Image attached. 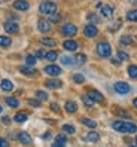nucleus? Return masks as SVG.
<instances>
[{
  "label": "nucleus",
  "mask_w": 137,
  "mask_h": 147,
  "mask_svg": "<svg viewBox=\"0 0 137 147\" xmlns=\"http://www.w3.org/2000/svg\"><path fill=\"white\" fill-rule=\"evenodd\" d=\"M133 104H134V107L137 109V98H134V101H133Z\"/></svg>",
  "instance_id": "de8ad7c7"
},
{
  "label": "nucleus",
  "mask_w": 137,
  "mask_h": 147,
  "mask_svg": "<svg viewBox=\"0 0 137 147\" xmlns=\"http://www.w3.org/2000/svg\"><path fill=\"white\" fill-rule=\"evenodd\" d=\"M60 20H61V15H57V13L49 15V21H51V22H58Z\"/></svg>",
  "instance_id": "ea45409f"
},
{
  "label": "nucleus",
  "mask_w": 137,
  "mask_h": 147,
  "mask_svg": "<svg viewBox=\"0 0 137 147\" xmlns=\"http://www.w3.org/2000/svg\"><path fill=\"white\" fill-rule=\"evenodd\" d=\"M39 12L43 13V15H52L57 12V5L54 2H48V0H45V2H42L39 5Z\"/></svg>",
  "instance_id": "f03ea898"
},
{
  "label": "nucleus",
  "mask_w": 137,
  "mask_h": 147,
  "mask_svg": "<svg viewBox=\"0 0 137 147\" xmlns=\"http://www.w3.org/2000/svg\"><path fill=\"white\" fill-rule=\"evenodd\" d=\"M78 33V27H76L75 24H64L63 27H61V34H64V36H67V37H72V36H75V34Z\"/></svg>",
  "instance_id": "20e7f679"
},
{
  "label": "nucleus",
  "mask_w": 137,
  "mask_h": 147,
  "mask_svg": "<svg viewBox=\"0 0 137 147\" xmlns=\"http://www.w3.org/2000/svg\"><path fill=\"white\" fill-rule=\"evenodd\" d=\"M87 18H88V21H90V22H92V24H97V22L100 21V20H98V16H97L96 13H88Z\"/></svg>",
  "instance_id": "f704fd0d"
},
{
  "label": "nucleus",
  "mask_w": 137,
  "mask_h": 147,
  "mask_svg": "<svg viewBox=\"0 0 137 147\" xmlns=\"http://www.w3.org/2000/svg\"><path fill=\"white\" fill-rule=\"evenodd\" d=\"M131 43H133V37L131 36H122L121 37V45L128 46V45H131Z\"/></svg>",
  "instance_id": "c756f323"
},
{
  "label": "nucleus",
  "mask_w": 137,
  "mask_h": 147,
  "mask_svg": "<svg viewBox=\"0 0 137 147\" xmlns=\"http://www.w3.org/2000/svg\"><path fill=\"white\" fill-rule=\"evenodd\" d=\"M134 144H136V146H137V137H136V140H134Z\"/></svg>",
  "instance_id": "8fccbe9b"
},
{
  "label": "nucleus",
  "mask_w": 137,
  "mask_h": 147,
  "mask_svg": "<svg viewBox=\"0 0 137 147\" xmlns=\"http://www.w3.org/2000/svg\"><path fill=\"white\" fill-rule=\"evenodd\" d=\"M51 110H54L55 113H60V107H58L57 102H52V104H51Z\"/></svg>",
  "instance_id": "79ce46f5"
},
{
  "label": "nucleus",
  "mask_w": 137,
  "mask_h": 147,
  "mask_svg": "<svg viewBox=\"0 0 137 147\" xmlns=\"http://www.w3.org/2000/svg\"><path fill=\"white\" fill-rule=\"evenodd\" d=\"M96 51H97V54L103 58H107V57L112 55V48H110V45L107 42H100L97 45V48H96Z\"/></svg>",
  "instance_id": "7ed1b4c3"
},
{
  "label": "nucleus",
  "mask_w": 137,
  "mask_h": 147,
  "mask_svg": "<svg viewBox=\"0 0 137 147\" xmlns=\"http://www.w3.org/2000/svg\"><path fill=\"white\" fill-rule=\"evenodd\" d=\"M116 111H118V115H119V116H122V117H125V119H130V117H131V115L128 113V111H125V110H121V109H118Z\"/></svg>",
  "instance_id": "4c0bfd02"
},
{
  "label": "nucleus",
  "mask_w": 137,
  "mask_h": 147,
  "mask_svg": "<svg viewBox=\"0 0 137 147\" xmlns=\"http://www.w3.org/2000/svg\"><path fill=\"white\" fill-rule=\"evenodd\" d=\"M45 73L49 76H58V74H61V68L55 64H49L45 67Z\"/></svg>",
  "instance_id": "1a4fd4ad"
},
{
  "label": "nucleus",
  "mask_w": 137,
  "mask_h": 147,
  "mask_svg": "<svg viewBox=\"0 0 137 147\" xmlns=\"http://www.w3.org/2000/svg\"><path fill=\"white\" fill-rule=\"evenodd\" d=\"M27 117H28V115L25 113V111H20V113H16L14 116V120H15V122H18V123H22V122L27 120Z\"/></svg>",
  "instance_id": "a211bd4d"
},
{
  "label": "nucleus",
  "mask_w": 137,
  "mask_h": 147,
  "mask_svg": "<svg viewBox=\"0 0 137 147\" xmlns=\"http://www.w3.org/2000/svg\"><path fill=\"white\" fill-rule=\"evenodd\" d=\"M118 58L121 59V61H127V59H130V55H128L127 52H122V51H119V52H118Z\"/></svg>",
  "instance_id": "c9c22d12"
},
{
  "label": "nucleus",
  "mask_w": 137,
  "mask_h": 147,
  "mask_svg": "<svg viewBox=\"0 0 137 147\" xmlns=\"http://www.w3.org/2000/svg\"><path fill=\"white\" fill-rule=\"evenodd\" d=\"M97 33H98V30H97V27H96L94 24H88L87 27L83 28V34H85L87 37H96Z\"/></svg>",
  "instance_id": "6e6552de"
},
{
  "label": "nucleus",
  "mask_w": 137,
  "mask_h": 147,
  "mask_svg": "<svg viewBox=\"0 0 137 147\" xmlns=\"http://www.w3.org/2000/svg\"><path fill=\"white\" fill-rule=\"evenodd\" d=\"M9 146V143H7L5 138H0V147H7Z\"/></svg>",
  "instance_id": "c03bdc74"
},
{
  "label": "nucleus",
  "mask_w": 137,
  "mask_h": 147,
  "mask_svg": "<svg viewBox=\"0 0 137 147\" xmlns=\"http://www.w3.org/2000/svg\"><path fill=\"white\" fill-rule=\"evenodd\" d=\"M18 141L22 144H31V137L27 132H20L18 134Z\"/></svg>",
  "instance_id": "f3484780"
},
{
  "label": "nucleus",
  "mask_w": 137,
  "mask_h": 147,
  "mask_svg": "<svg viewBox=\"0 0 137 147\" xmlns=\"http://www.w3.org/2000/svg\"><path fill=\"white\" fill-rule=\"evenodd\" d=\"M82 101H83V104H85V106H88V107H91V106L94 104V101L88 97V95H82Z\"/></svg>",
  "instance_id": "72a5a7b5"
},
{
  "label": "nucleus",
  "mask_w": 137,
  "mask_h": 147,
  "mask_svg": "<svg viewBox=\"0 0 137 147\" xmlns=\"http://www.w3.org/2000/svg\"><path fill=\"white\" fill-rule=\"evenodd\" d=\"M63 48L66 49V51H76L78 49V43H76L75 40H66L64 43H63Z\"/></svg>",
  "instance_id": "dca6fc26"
},
{
  "label": "nucleus",
  "mask_w": 137,
  "mask_h": 147,
  "mask_svg": "<svg viewBox=\"0 0 137 147\" xmlns=\"http://www.w3.org/2000/svg\"><path fill=\"white\" fill-rule=\"evenodd\" d=\"M49 138H51V134H49V132L43 134V140H49Z\"/></svg>",
  "instance_id": "a18cd8bd"
},
{
  "label": "nucleus",
  "mask_w": 137,
  "mask_h": 147,
  "mask_svg": "<svg viewBox=\"0 0 137 147\" xmlns=\"http://www.w3.org/2000/svg\"><path fill=\"white\" fill-rule=\"evenodd\" d=\"M115 91H116L118 94L124 95V94H128V92H130L131 88H130V85L125 83V82H116V83H115Z\"/></svg>",
  "instance_id": "39448f33"
},
{
  "label": "nucleus",
  "mask_w": 137,
  "mask_h": 147,
  "mask_svg": "<svg viewBox=\"0 0 137 147\" xmlns=\"http://www.w3.org/2000/svg\"><path fill=\"white\" fill-rule=\"evenodd\" d=\"M45 86L49 89H58V88H61L63 86V82L60 80V79H49L45 82Z\"/></svg>",
  "instance_id": "9b49d317"
},
{
  "label": "nucleus",
  "mask_w": 137,
  "mask_h": 147,
  "mask_svg": "<svg viewBox=\"0 0 137 147\" xmlns=\"http://www.w3.org/2000/svg\"><path fill=\"white\" fill-rule=\"evenodd\" d=\"M2 120H3V123H9V122H11V119H9V117H3Z\"/></svg>",
  "instance_id": "49530a36"
},
{
  "label": "nucleus",
  "mask_w": 137,
  "mask_h": 147,
  "mask_svg": "<svg viewBox=\"0 0 137 147\" xmlns=\"http://www.w3.org/2000/svg\"><path fill=\"white\" fill-rule=\"evenodd\" d=\"M127 20H130V21H133V22H137V9L128 12V13H127Z\"/></svg>",
  "instance_id": "c85d7f7f"
},
{
  "label": "nucleus",
  "mask_w": 137,
  "mask_h": 147,
  "mask_svg": "<svg viewBox=\"0 0 137 147\" xmlns=\"http://www.w3.org/2000/svg\"><path fill=\"white\" fill-rule=\"evenodd\" d=\"M66 111L67 113H75V111H78V106H76L75 101H67L66 102Z\"/></svg>",
  "instance_id": "aec40b11"
},
{
  "label": "nucleus",
  "mask_w": 137,
  "mask_h": 147,
  "mask_svg": "<svg viewBox=\"0 0 137 147\" xmlns=\"http://www.w3.org/2000/svg\"><path fill=\"white\" fill-rule=\"evenodd\" d=\"M98 9H100V12L103 13V16H104V18H112V15H113V7L110 6V5H98L97 6Z\"/></svg>",
  "instance_id": "423d86ee"
},
{
  "label": "nucleus",
  "mask_w": 137,
  "mask_h": 147,
  "mask_svg": "<svg viewBox=\"0 0 137 147\" xmlns=\"http://www.w3.org/2000/svg\"><path fill=\"white\" fill-rule=\"evenodd\" d=\"M98 138H100V135H98L97 132H88V134H87V140L91 141V143H97Z\"/></svg>",
  "instance_id": "a878e982"
},
{
  "label": "nucleus",
  "mask_w": 137,
  "mask_h": 147,
  "mask_svg": "<svg viewBox=\"0 0 137 147\" xmlns=\"http://www.w3.org/2000/svg\"><path fill=\"white\" fill-rule=\"evenodd\" d=\"M128 76L131 79H137V65H134V64L128 65Z\"/></svg>",
  "instance_id": "393cba45"
},
{
  "label": "nucleus",
  "mask_w": 137,
  "mask_h": 147,
  "mask_svg": "<svg viewBox=\"0 0 137 147\" xmlns=\"http://www.w3.org/2000/svg\"><path fill=\"white\" fill-rule=\"evenodd\" d=\"M28 104H30L31 107H40V100H33V98H30V100H28Z\"/></svg>",
  "instance_id": "a19ab883"
},
{
  "label": "nucleus",
  "mask_w": 137,
  "mask_h": 147,
  "mask_svg": "<svg viewBox=\"0 0 137 147\" xmlns=\"http://www.w3.org/2000/svg\"><path fill=\"white\" fill-rule=\"evenodd\" d=\"M2 111H3V107H2V106H0V113H2Z\"/></svg>",
  "instance_id": "09e8293b"
},
{
  "label": "nucleus",
  "mask_w": 137,
  "mask_h": 147,
  "mask_svg": "<svg viewBox=\"0 0 137 147\" xmlns=\"http://www.w3.org/2000/svg\"><path fill=\"white\" fill-rule=\"evenodd\" d=\"M40 42H42V45H45V46H51V48L55 46V43H57L54 39H49V37H43Z\"/></svg>",
  "instance_id": "bb28decb"
},
{
  "label": "nucleus",
  "mask_w": 137,
  "mask_h": 147,
  "mask_svg": "<svg viewBox=\"0 0 137 147\" xmlns=\"http://www.w3.org/2000/svg\"><path fill=\"white\" fill-rule=\"evenodd\" d=\"M37 61V57H34V55H27L25 57V63H27L28 65H34Z\"/></svg>",
  "instance_id": "7c9ffc66"
},
{
  "label": "nucleus",
  "mask_w": 137,
  "mask_h": 147,
  "mask_svg": "<svg viewBox=\"0 0 137 147\" xmlns=\"http://www.w3.org/2000/svg\"><path fill=\"white\" fill-rule=\"evenodd\" d=\"M82 123H83L85 126H88V128H96V126H97V123L94 122V120L88 119V117H83V119H82Z\"/></svg>",
  "instance_id": "cd10ccee"
},
{
  "label": "nucleus",
  "mask_w": 137,
  "mask_h": 147,
  "mask_svg": "<svg viewBox=\"0 0 137 147\" xmlns=\"http://www.w3.org/2000/svg\"><path fill=\"white\" fill-rule=\"evenodd\" d=\"M5 101L7 102V106H9V107H12V109H16V107L20 106V101L16 100V98H12V97H7Z\"/></svg>",
  "instance_id": "b1692460"
},
{
  "label": "nucleus",
  "mask_w": 137,
  "mask_h": 147,
  "mask_svg": "<svg viewBox=\"0 0 137 147\" xmlns=\"http://www.w3.org/2000/svg\"><path fill=\"white\" fill-rule=\"evenodd\" d=\"M63 131L67 132V134H75V128L72 125H64L63 126Z\"/></svg>",
  "instance_id": "58836bf2"
},
{
  "label": "nucleus",
  "mask_w": 137,
  "mask_h": 147,
  "mask_svg": "<svg viewBox=\"0 0 137 147\" xmlns=\"http://www.w3.org/2000/svg\"><path fill=\"white\" fill-rule=\"evenodd\" d=\"M87 63V55L85 54H76V57H75V64H85Z\"/></svg>",
  "instance_id": "5701e85b"
},
{
  "label": "nucleus",
  "mask_w": 137,
  "mask_h": 147,
  "mask_svg": "<svg viewBox=\"0 0 137 147\" xmlns=\"http://www.w3.org/2000/svg\"><path fill=\"white\" fill-rule=\"evenodd\" d=\"M45 55H46L45 51H42V49H39L37 52H36V57H37V58H45Z\"/></svg>",
  "instance_id": "37998d69"
},
{
  "label": "nucleus",
  "mask_w": 137,
  "mask_h": 147,
  "mask_svg": "<svg viewBox=\"0 0 137 147\" xmlns=\"http://www.w3.org/2000/svg\"><path fill=\"white\" fill-rule=\"evenodd\" d=\"M73 80L76 82V83H83V80H85V77H83V74H73Z\"/></svg>",
  "instance_id": "e433bc0d"
},
{
  "label": "nucleus",
  "mask_w": 137,
  "mask_h": 147,
  "mask_svg": "<svg viewBox=\"0 0 137 147\" xmlns=\"http://www.w3.org/2000/svg\"><path fill=\"white\" fill-rule=\"evenodd\" d=\"M37 28H39L40 33H49L51 28H52V27H51V21H48V20H39Z\"/></svg>",
  "instance_id": "0eeeda50"
},
{
  "label": "nucleus",
  "mask_w": 137,
  "mask_h": 147,
  "mask_svg": "<svg viewBox=\"0 0 137 147\" xmlns=\"http://www.w3.org/2000/svg\"><path fill=\"white\" fill-rule=\"evenodd\" d=\"M36 97H37V100H40V101H46V100H48V94L43 92V91H36Z\"/></svg>",
  "instance_id": "2f4dec72"
},
{
  "label": "nucleus",
  "mask_w": 137,
  "mask_h": 147,
  "mask_svg": "<svg viewBox=\"0 0 137 147\" xmlns=\"http://www.w3.org/2000/svg\"><path fill=\"white\" fill-rule=\"evenodd\" d=\"M0 88H2L5 92H11L14 89V83L11 80H7V79H3L2 82H0Z\"/></svg>",
  "instance_id": "2eb2a0df"
},
{
  "label": "nucleus",
  "mask_w": 137,
  "mask_h": 147,
  "mask_svg": "<svg viewBox=\"0 0 137 147\" xmlns=\"http://www.w3.org/2000/svg\"><path fill=\"white\" fill-rule=\"evenodd\" d=\"M20 71L22 73V74H25V76H34L37 71H36V68H33V65H22V67H20Z\"/></svg>",
  "instance_id": "4468645a"
},
{
  "label": "nucleus",
  "mask_w": 137,
  "mask_h": 147,
  "mask_svg": "<svg viewBox=\"0 0 137 147\" xmlns=\"http://www.w3.org/2000/svg\"><path fill=\"white\" fill-rule=\"evenodd\" d=\"M14 7L16 11H27L30 7V5H28V2H25V0H15Z\"/></svg>",
  "instance_id": "ddd939ff"
},
{
  "label": "nucleus",
  "mask_w": 137,
  "mask_h": 147,
  "mask_svg": "<svg viewBox=\"0 0 137 147\" xmlns=\"http://www.w3.org/2000/svg\"><path fill=\"white\" fill-rule=\"evenodd\" d=\"M11 43H12V40L7 36H0V46L2 48H9Z\"/></svg>",
  "instance_id": "4be33fe9"
},
{
  "label": "nucleus",
  "mask_w": 137,
  "mask_h": 147,
  "mask_svg": "<svg viewBox=\"0 0 137 147\" xmlns=\"http://www.w3.org/2000/svg\"><path fill=\"white\" fill-rule=\"evenodd\" d=\"M45 58L49 59V61H55V59L58 58V54L55 52V51H51V52H48V54L45 55Z\"/></svg>",
  "instance_id": "473e14b6"
},
{
  "label": "nucleus",
  "mask_w": 137,
  "mask_h": 147,
  "mask_svg": "<svg viewBox=\"0 0 137 147\" xmlns=\"http://www.w3.org/2000/svg\"><path fill=\"white\" fill-rule=\"evenodd\" d=\"M88 97H90L94 102H103V101H104V97H103V94L98 92V91H96V89H91V91L88 92Z\"/></svg>",
  "instance_id": "9d476101"
},
{
  "label": "nucleus",
  "mask_w": 137,
  "mask_h": 147,
  "mask_svg": "<svg viewBox=\"0 0 137 147\" xmlns=\"http://www.w3.org/2000/svg\"><path fill=\"white\" fill-rule=\"evenodd\" d=\"M66 143H67V137L66 135H63V134H58L57 137H55V143H54V146H66Z\"/></svg>",
  "instance_id": "6ab92c4d"
},
{
  "label": "nucleus",
  "mask_w": 137,
  "mask_h": 147,
  "mask_svg": "<svg viewBox=\"0 0 137 147\" xmlns=\"http://www.w3.org/2000/svg\"><path fill=\"white\" fill-rule=\"evenodd\" d=\"M112 126L118 132H124V134L137 132V125L133 123V122H127V120H115L112 123Z\"/></svg>",
  "instance_id": "f257e3e1"
},
{
  "label": "nucleus",
  "mask_w": 137,
  "mask_h": 147,
  "mask_svg": "<svg viewBox=\"0 0 137 147\" xmlns=\"http://www.w3.org/2000/svg\"><path fill=\"white\" fill-rule=\"evenodd\" d=\"M3 27H5V30L7 31V33H18L20 31V27H18V24H16V22H12V21H7V22H5V25H3Z\"/></svg>",
  "instance_id": "f8f14e48"
},
{
  "label": "nucleus",
  "mask_w": 137,
  "mask_h": 147,
  "mask_svg": "<svg viewBox=\"0 0 137 147\" xmlns=\"http://www.w3.org/2000/svg\"><path fill=\"white\" fill-rule=\"evenodd\" d=\"M60 61H61V64H64V65H73L75 64V58L68 57V55H64V57L60 58Z\"/></svg>",
  "instance_id": "412c9836"
}]
</instances>
